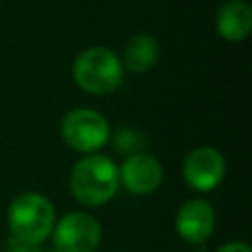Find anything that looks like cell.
Listing matches in <instances>:
<instances>
[{"instance_id": "cell-14", "label": "cell", "mask_w": 252, "mask_h": 252, "mask_svg": "<svg viewBox=\"0 0 252 252\" xmlns=\"http://www.w3.org/2000/svg\"><path fill=\"white\" fill-rule=\"evenodd\" d=\"M43 252H59V250H55V248H53V246H51V248H49V250H43Z\"/></svg>"}, {"instance_id": "cell-2", "label": "cell", "mask_w": 252, "mask_h": 252, "mask_svg": "<svg viewBox=\"0 0 252 252\" xmlns=\"http://www.w3.org/2000/svg\"><path fill=\"white\" fill-rule=\"evenodd\" d=\"M6 219L12 240L30 246H39L47 240L57 220L53 203L37 191H24L16 195L8 207Z\"/></svg>"}, {"instance_id": "cell-9", "label": "cell", "mask_w": 252, "mask_h": 252, "mask_svg": "<svg viewBox=\"0 0 252 252\" xmlns=\"http://www.w3.org/2000/svg\"><path fill=\"white\" fill-rule=\"evenodd\" d=\"M217 33L230 43H238L248 37L252 30V8L246 0H226L215 14Z\"/></svg>"}, {"instance_id": "cell-6", "label": "cell", "mask_w": 252, "mask_h": 252, "mask_svg": "<svg viewBox=\"0 0 252 252\" xmlns=\"http://www.w3.org/2000/svg\"><path fill=\"white\" fill-rule=\"evenodd\" d=\"M224 173H226L224 156L220 154V150L213 146L193 148L181 163V175L185 183L199 193H209L217 189L222 183Z\"/></svg>"}, {"instance_id": "cell-12", "label": "cell", "mask_w": 252, "mask_h": 252, "mask_svg": "<svg viewBox=\"0 0 252 252\" xmlns=\"http://www.w3.org/2000/svg\"><path fill=\"white\" fill-rule=\"evenodd\" d=\"M215 252H252L250 246L242 240H232V242H226L222 246H219Z\"/></svg>"}, {"instance_id": "cell-4", "label": "cell", "mask_w": 252, "mask_h": 252, "mask_svg": "<svg viewBox=\"0 0 252 252\" xmlns=\"http://www.w3.org/2000/svg\"><path fill=\"white\" fill-rule=\"evenodd\" d=\"M61 140L75 152L87 156L96 154L110 142V124L104 114L94 108L79 106L63 114L59 124Z\"/></svg>"}, {"instance_id": "cell-3", "label": "cell", "mask_w": 252, "mask_h": 252, "mask_svg": "<svg viewBox=\"0 0 252 252\" xmlns=\"http://www.w3.org/2000/svg\"><path fill=\"white\" fill-rule=\"evenodd\" d=\"M71 77L83 93L106 96L122 85L124 67L120 57L112 49L104 45H93L83 49L75 57Z\"/></svg>"}, {"instance_id": "cell-5", "label": "cell", "mask_w": 252, "mask_h": 252, "mask_svg": "<svg viewBox=\"0 0 252 252\" xmlns=\"http://www.w3.org/2000/svg\"><path fill=\"white\" fill-rule=\"evenodd\" d=\"M51 240L59 252H96L102 242V226L96 217L71 211L55 220Z\"/></svg>"}, {"instance_id": "cell-11", "label": "cell", "mask_w": 252, "mask_h": 252, "mask_svg": "<svg viewBox=\"0 0 252 252\" xmlns=\"http://www.w3.org/2000/svg\"><path fill=\"white\" fill-rule=\"evenodd\" d=\"M112 146L118 154H122L124 158L126 156H132L136 152H144V136L134 130V128H120L114 136H112Z\"/></svg>"}, {"instance_id": "cell-8", "label": "cell", "mask_w": 252, "mask_h": 252, "mask_svg": "<svg viewBox=\"0 0 252 252\" xmlns=\"http://www.w3.org/2000/svg\"><path fill=\"white\" fill-rule=\"evenodd\" d=\"M175 232L181 240L189 244H201L211 238L217 226L215 207L201 197L187 199L179 205L175 213Z\"/></svg>"}, {"instance_id": "cell-1", "label": "cell", "mask_w": 252, "mask_h": 252, "mask_svg": "<svg viewBox=\"0 0 252 252\" xmlns=\"http://www.w3.org/2000/svg\"><path fill=\"white\" fill-rule=\"evenodd\" d=\"M118 165L104 154L79 158L69 173V189L77 203L94 209L106 205L118 191Z\"/></svg>"}, {"instance_id": "cell-13", "label": "cell", "mask_w": 252, "mask_h": 252, "mask_svg": "<svg viewBox=\"0 0 252 252\" xmlns=\"http://www.w3.org/2000/svg\"><path fill=\"white\" fill-rule=\"evenodd\" d=\"M6 252H39V250H37V246H30V244H22V242L12 240L10 246L6 248Z\"/></svg>"}, {"instance_id": "cell-10", "label": "cell", "mask_w": 252, "mask_h": 252, "mask_svg": "<svg viewBox=\"0 0 252 252\" xmlns=\"http://www.w3.org/2000/svg\"><path fill=\"white\" fill-rule=\"evenodd\" d=\"M159 57V43L152 33H134L124 43L122 49V67L128 73L142 75L148 73Z\"/></svg>"}, {"instance_id": "cell-7", "label": "cell", "mask_w": 252, "mask_h": 252, "mask_svg": "<svg viewBox=\"0 0 252 252\" xmlns=\"http://www.w3.org/2000/svg\"><path fill=\"white\" fill-rule=\"evenodd\" d=\"M118 181L132 195H152L163 181V167L156 156L136 152L118 165Z\"/></svg>"}]
</instances>
